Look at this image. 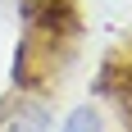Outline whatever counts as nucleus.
<instances>
[{
	"mask_svg": "<svg viewBox=\"0 0 132 132\" xmlns=\"http://www.w3.org/2000/svg\"><path fill=\"white\" fill-rule=\"evenodd\" d=\"M68 132H100V123H96L91 109H78V114L68 119Z\"/></svg>",
	"mask_w": 132,
	"mask_h": 132,
	"instance_id": "f03ea898",
	"label": "nucleus"
},
{
	"mask_svg": "<svg viewBox=\"0 0 132 132\" xmlns=\"http://www.w3.org/2000/svg\"><path fill=\"white\" fill-rule=\"evenodd\" d=\"M0 132H46V119H41V109H32V105H23L18 114H14L9 123Z\"/></svg>",
	"mask_w": 132,
	"mask_h": 132,
	"instance_id": "f257e3e1",
	"label": "nucleus"
}]
</instances>
